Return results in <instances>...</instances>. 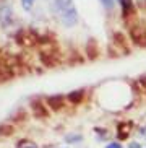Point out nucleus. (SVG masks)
<instances>
[{"instance_id":"nucleus-15","label":"nucleus","mask_w":146,"mask_h":148,"mask_svg":"<svg viewBox=\"0 0 146 148\" xmlns=\"http://www.w3.org/2000/svg\"><path fill=\"white\" fill-rule=\"evenodd\" d=\"M26 148H38V145H33V147H26Z\"/></svg>"},{"instance_id":"nucleus-9","label":"nucleus","mask_w":146,"mask_h":148,"mask_svg":"<svg viewBox=\"0 0 146 148\" xmlns=\"http://www.w3.org/2000/svg\"><path fill=\"white\" fill-rule=\"evenodd\" d=\"M83 140V137L80 134H75V135H67L65 137V142L67 143H73V142H81Z\"/></svg>"},{"instance_id":"nucleus-2","label":"nucleus","mask_w":146,"mask_h":148,"mask_svg":"<svg viewBox=\"0 0 146 148\" xmlns=\"http://www.w3.org/2000/svg\"><path fill=\"white\" fill-rule=\"evenodd\" d=\"M13 8L7 0H0V26L3 29H8L13 23Z\"/></svg>"},{"instance_id":"nucleus-13","label":"nucleus","mask_w":146,"mask_h":148,"mask_svg":"<svg viewBox=\"0 0 146 148\" xmlns=\"http://www.w3.org/2000/svg\"><path fill=\"white\" fill-rule=\"evenodd\" d=\"M128 148H141V145L136 143V142H133V143H130V147H128Z\"/></svg>"},{"instance_id":"nucleus-7","label":"nucleus","mask_w":146,"mask_h":148,"mask_svg":"<svg viewBox=\"0 0 146 148\" xmlns=\"http://www.w3.org/2000/svg\"><path fill=\"white\" fill-rule=\"evenodd\" d=\"M98 54H99L98 46H96L94 39H91L89 42H88V56H89V59H96V57H98Z\"/></svg>"},{"instance_id":"nucleus-11","label":"nucleus","mask_w":146,"mask_h":148,"mask_svg":"<svg viewBox=\"0 0 146 148\" xmlns=\"http://www.w3.org/2000/svg\"><path fill=\"white\" fill-rule=\"evenodd\" d=\"M36 0H21V5H23V8L25 10H29L33 5H34Z\"/></svg>"},{"instance_id":"nucleus-6","label":"nucleus","mask_w":146,"mask_h":148,"mask_svg":"<svg viewBox=\"0 0 146 148\" xmlns=\"http://www.w3.org/2000/svg\"><path fill=\"white\" fill-rule=\"evenodd\" d=\"M119 3L122 7V13L123 16H130V15L133 13V0H119Z\"/></svg>"},{"instance_id":"nucleus-8","label":"nucleus","mask_w":146,"mask_h":148,"mask_svg":"<svg viewBox=\"0 0 146 148\" xmlns=\"http://www.w3.org/2000/svg\"><path fill=\"white\" fill-rule=\"evenodd\" d=\"M13 132H15V127L12 124H0V135L8 137V135H13Z\"/></svg>"},{"instance_id":"nucleus-5","label":"nucleus","mask_w":146,"mask_h":148,"mask_svg":"<svg viewBox=\"0 0 146 148\" xmlns=\"http://www.w3.org/2000/svg\"><path fill=\"white\" fill-rule=\"evenodd\" d=\"M85 90H75V91H70L68 95H67V101L68 103H72V104H80L83 99H85Z\"/></svg>"},{"instance_id":"nucleus-3","label":"nucleus","mask_w":146,"mask_h":148,"mask_svg":"<svg viewBox=\"0 0 146 148\" xmlns=\"http://www.w3.org/2000/svg\"><path fill=\"white\" fill-rule=\"evenodd\" d=\"M31 109H33V116H34L36 119L49 117V108L44 106L41 101H33V103H31Z\"/></svg>"},{"instance_id":"nucleus-4","label":"nucleus","mask_w":146,"mask_h":148,"mask_svg":"<svg viewBox=\"0 0 146 148\" xmlns=\"http://www.w3.org/2000/svg\"><path fill=\"white\" fill-rule=\"evenodd\" d=\"M65 99L63 95H54L47 98V108H50L52 111H60L62 108L65 106Z\"/></svg>"},{"instance_id":"nucleus-14","label":"nucleus","mask_w":146,"mask_h":148,"mask_svg":"<svg viewBox=\"0 0 146 148\" xmlns=\"http://www.w3.org/2000/svg\"><path fill=\"white\" fill-rule=\"evenodd\" d=\"M140 83H141L143 86L146 88V77H143V78H140Z\"/></svg>"},{"instance_id":"nucleus-12","label":"nucleus","mask_w":146,"mask_h":148,"mask_svg":"<svg viewBox=\"0 0 146 148\" xmlns=\"http://www.w3.org/2000/svg\"><path fill=\"white\" fill-rule=\"evenodd\" d=\"M106 148H123L120 143H117V142H114V143H109V145H106Z\"/></svg>"},{"instance_id":"nucleus-1","label":"nucleus","mask_w":146,"mask_h":148,"mask_svg":"<svg viewBox=\"0 0 146 148\" xmlns=\"http://www.w3.org/2000/svg\"><path fill=\"white\" fill-rule=\"evenodd\" d=\"M54 12L59 15L65 28H73L78 23V10L73 0H54Z\"/></svg>"},{"instance_id":"nucleus-10","label":"nucleus","mask_w":146,"mask_h":148,"mask_svg":"<svg viewBox=\"0 0 146 148\" xmlns=\"http://www.w3.org/2000/svg\"><path fill=\"white\" fill-rule=\"evenodd\" d=\"M99 2L102 3V7L106 10H112V8H114V5H115V2H114V0H99Z\"/></svg>"}]
</instances>
